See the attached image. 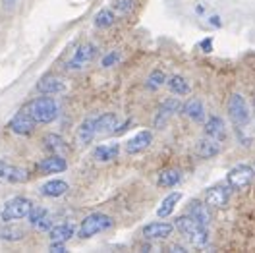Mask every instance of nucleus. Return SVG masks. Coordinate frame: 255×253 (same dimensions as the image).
Here are the masks:
<instances>
[{
	"instance_id": "obj_1",
	"label": "nucleus",
	"mask_w": 255,
	"mask_h": 253,
	"mask_svg": "<svg viewBox=\"0 0 255 253\" xmlns=\"http://www.w3.org/2000/svg\"><path fill=\"white\" fill-rule=\"evenodd\" d=\"M25 112L35 120V124H50L58 116V105L50 97H37L31 103H27Z\"/></svg>"
},
{
	"instance_id": "obj_2",
	"label": "nucleus",
	"mask_w": 255,
	"mask_h": 253,
	"mask_svg": "<svg viewBox=\"0 0 255 253\" xmlns=\"http://www.w3.org/2000/svg\"><path fill=\"white\" fill-rule=\"evenodd\" d=\"M174 226L184 234V236L188 238V240H190L191 246H195V248H203V246H207V242H209L207 226L195 222L190 215H186V217H178L174 222Z\"/></svg>"
},
{
	"instance_id": "obj_3",
	"label": "nucleus",
	"mask_w": 255,
	"mask_h": 253,
	"mask_svg": "<svg viewBox=\"0 0 255 253\" xmlns=\"http://www.w3.org/2000/svg\"><path fill=\"white\" fill-rule=\"evenodd\" d=\"M112 226V219L105 213H91L89 217H85L80 224V238L87 240V238H93L105 230H109Z\"/></svg>"
},
{
	"instance_id": "obj_4",
	"label": "nucleus",
	"mask_w": 255,
	"mask_h": 253,
	"mask_svg": "<svg viewBox=\"0 0 255 253\" xmlns=\"http://www.w3.org/2000/svg\"><path fill=\"white\" fill-rule=\"evenodd\" d=\"M33 203L27 199V197H12L8 199L4 205H2V211H0V217L4 222H12V221H19V219H25L31 211Z\"/></svg>"
},
{
	"instance_id": "obj_5",
	"label": "nucleus",
	"mask_w": 255,
	"mask_h": 253,
	"mask_svg": "<svg viewBox=\"0 0 255 253\" xmlns=\"http://www.w3.org/2000/svg\"><path fill=\"white\" fill-rule=\"evenodd\" d=\"M97 56V47L93 43H83L74 50V56L66 62V70L70 72H80L83 68H87L89 64L95 60Z\"/></svg>"
},
{
	"instance_id": "obj_6",
	"label": "nucleus",
	"mask_w": 255,
	"mask_h": 253,
	"mask_svg": "<svg viewBox=\"0 0 255 253\" xmlns=\"http://www.w3.org/2000/svg\"><path fill=\"white\" fill-rule=\"evenodd\" d=\"M226 109H228L230 120H232L236 126H246V124L250 122V109H248V103H246V99L242 95L234 93V95L228 99Z\"/></svg>"
},
{
	"instance_id": "obj_7",
	"label": "nucleus",
	"mask_w": 255,
	"mask_h": 253,
	"mask_svg": "<svg viewBox=\"0 0 255 253\" xmlns=\"http://www.w3.org/2000/svg\"><path fill=\"white\" fill-rule=\"evenodd\" d=\"M226 180H228V186H230V188H234V190H244V188H248V186L252 184V180H254V168H250L248 164H238V166H234V168L228 172Z\"/></svg>"
},
{
	"instance_id": "obj_8",
	"label": "nucleus",
	"mask_w": 255,
	"mask_h": 253,
	"mask_svg": "<svg viewBox=\"0 0 255 253\" xmlns=\"http://www.w3.org/2000/svg\"><path fill=\"white\" fill-rule=\"evenodd\" d=\"M29 180V172L21 166L0 160V182L2 184H23Z\"/></svg>"
},
{
	"instance_id": "obj_9",
	"label": "nucleus",
	"mask_w": 255,
	"mask_h": 253,
	"mask_svg": "<svg viewBox=\"0 0 255 253\" xmlns=\"http://www.w3.org/2000/svg\"><path fill=\"white\" fill-rule=\"evenodd\" d=\"M230 199V188L228 186H213L205 193V203L213 209H224Z\"/></svg>"
},
{
	"instance_id": "obj_10",
	"label": "nucleus",
	"mask_w": 255,
	"mask_h": 253,
	"mask_svg": "<svg viewBox=\"0 0 255 253\" xmlns=\"http://www.w3.org/2000/svg\"><path fill=\"white\" fill-rule=\"evenodd\" d=\"M174 224L170 222H151V224H145L141 234L145 240H166L174 232Z\"/></svg>"
},
{
	"instance_id": "obj_11",
	"label": "nucleus",
	"mask_w": 255,
	"mask_h": 253,
	"mask_svg": "<svg viewBox=\"0 0 255 253\" xmlns=\"http://www.w3.org/2000/svg\"><path fill=\"white\" fill-rule=\"evenodd\" d=\"M8 127H10L14 133H17V135H31L33 129H35V120H33L25 111H21V112H17L16 116L10 120Z\"/></svg>"
},
{
	"instance_id": "obj_12",
	"label": "nucleus",
	"mask_w": 255,
	"mask_h": 253,
	"mask_svg": "<svg viewBox=\"0 0 255 253\" xmlns=\"http://www.w3.org/2000/svg\"><path fill=\"white\" fill-rule=\"evenodd\" d=\"M182 109V105H180V101L178 99H166L162 105L159 107V111L155 114V127H162L166 126V122H168V118L178 112Z\"/></svg>"
},
{
	"instance_id": "obj_13",
	"label": "nucleus",
	"mask_w": 255,
	"mask_h": 253,
	"mask_svg": "<svg viewBox=\"0 0 255 253\" xmlns=\"http://www.w3.org/2000/svg\"><path fill=\"white\" fill-rule=\"evenodd\" d=\"M182 114L188 116L193 122H203L205 118V105L201 99H188L184 105H182Z\"/></svg>"
},
{
	"instance_id": "obj_14",
	"label": "nucleus",
	"mask_w": 255,
	"mask_h": 253,
	"mask_svg": "<svg viewBox=\"0 0 255 253\" xmlns=\"http://www.w3.org/2000/svg\"><path fill=\"white\" fill-rule=\"evenodd\" d=\"M151 141H153V133L151 131H139V133H135L133 137H129L126 141V151L129 155H137V153L145 151L151 145Z\"/></svg>"
},
{
	"instance_id": "obj_15",
	"label": "nucleus",
	"mask_w": 255,
	"mask_h": 253,
	"mask_svg": "<svg viewBox=\"0 0 255 253\" xmlns=\"http://www.w3.org/2000/svg\"><path fill=\"white\" fill-rule=\"evenodd\" d=\"M195 151L201 158H213L221 153V139H215V137H209L205 135L203 139H199L195 145Z\"/></svg>"
},
{
	"instance_id": "obj_16",
	"label": "nucleus",
	"mask_w": 255,
	"mask_h": 253,
	"mask_svg": "<svg viewBox=\"0 0 255 253\" xmlns=\"http://www.w3.org/2000/svg\"><path fill=\"white\" fill-rule=\"evenodd\" d=\"M97 135V116H87L78 127V143L87 145L95 139Z\"/></svg>"
},
{
	"instance_id": "obj_17",
	"label": "nucleus",
	"mask_w": 255,
	"mask_h": 253,
	"mask_svg": "<svg viewBox=\"0 0 255 253\" xmlns=\"http://www.w3.org/2000/svg\"><path fill=\"white\" fill-rule=\"evenodd\" d=\"M76 236V226L70 224V222H60V224H54L50 230H48V238L50 242H62L66 244L68 240Z\"/></svg>"
},
{
	"instance_id": "obj_18",
	"label": "nucleus",
	"mask_w": 255,
	"mask_h": 253,
	"mask_svg": "<svg viewBox=\"0 0 255 253\" xmlns=\"http://www.w3.org/2000/svg\"><path fill=\"white\" fill-rule=\"evenodd\" d=\"M37 91H41L43 95H58L66 91V83L60 78H54V76H47L37 83Z\"/></svg>"
},
{
	"instance_id": "obj_19",
	"label": "nucleus",
	"mask_w": 255,
	"mask_h": 253,
	"mask_svg": "<svg viewBox=\"0 0 255 253\" xmlns=\"http://www.w3.org/2000/svg\"><path fill=\"white\" fill-rule=\"evenodd\" d=\"M66 168H68V162L62 155H52V157H47L45 160L39 162V170L45 174H60Z\"/></svg>"
},
{
	"instance_id": "obj_20",
	"label": "nucleus",
	"mask_w": 255,
	"mask_h": 253,
	"mask_svg": "<svg viewBox=\"0 0 255 253\" xmlns=\"http://www.w3.org/2000/svg\"><path fill=\"white\" fill-rule=\"evenodd\" d=\"M68 190H70L68 182H64V180H48V182H45L39 188V193L45 195V197H52L54 199V197H62Z\"/></svg>"
},
{
	"instance_id": "obj_21",
	"label": "nucleus",
	"mask_w": 255,
	"mask_h": 253,
	"mask_svg": "<svg viewBox=\"0 0 255 253\" xmlns=\"http://www.w3.org/2000/svg\"><path fill=\"white\" fill-rule=\"evenodd\" d=\"M188 215L195 222L203 224V226H209L211 222V211H209L207 203H201V201H191L190 207H188Z\"/></svg>"
},
{
	"instance_id": "obj_22",
	"label": "nucleus",
	"mask_w": 255,
	"mask_h": 253,
	"mask_svg": "<svg viewBox=\"0 0 255 253\" xmlns=\"http://www.w3.org/2000/svg\"><path fill=\"white\" fill-rule=\"evenodd\" d=\"M120 153V145L118 143H105V145H99L93 151V158L99 162H111L118 157Z\"/></svg>"
},
{
	"instance_id": "obj_23",
	"label": "nucleus",
	"mask_w": 255,
	"mask_h": 253,
	"mask_svg": "<svg viewBox=\"0 0 255 253\" xmlns=\"http://www.w3.org/2000/svg\"><path fill=\"white\" fill-rule=\"evenodd\" d=\"M116 122H118V118H116V114H112V112H105V114L97 116V135L114 133Z\"/></svg>"
},
{
	"instance_id": "obj_24",
	"label": "nucleus",
	"mask_w": 255,
	"mask_h": 253,
	"mask_svg": "<svg viewBox=\"0 0 255 253\" xmlns=\"http://www.w3.org/2000/svg\"><path fill=\"white\" fill-rule=\"evenodd\" d=\"M180 199H182V193H178V191H172V193H168V195L162 199L160 207L157 209V215H159L160 219H166V217H170V215H172V211L176 209V205L180 203Z\"/></svg>"
},
{
	"instance_id": "obj_25",
	"label": "nucleus",
	"mask_w": 255,
	"mask_h": 253,
	"mask_svg": "<svg viewBox=\"0 0 255 253\" xmlns=\"http://www.w3.org/2000/svg\"><path fill=\"white\" fill-rule=\"evenodd\" d=\"M23 238H25V230L17 224L6 222L4 226H0V240L4 242H21Z\"/></svg>"
},
{
	"instance_id": "obj_26",
	"label": "nucleus",
	"mask_w": 255,
	"mask_h": 253,
	"mask_svg": "<svg viewBox=\"0 0 255 253\" xmlns=\"http://www.w3.org/2000/svg\"><path fill=\"white\" fill-rule=\"evenodd\" d=\"M224 133H226V127H224L223 118H219V116H211L207 122H205V135L215 137V139H223Z\"/></svg>"
},
{
	"instance_id": "obj_27",
	"label": "nucleus",
	"mask_w": 255,
	"mask_h": 253,
	"mask_svg": "<svg viewBox=\"0 0 255 253\" xmlns=\"http://www.w3.org/2000/svg\"><path fill=\"white\" fill-rule=\"evenodd\" d=\"M166 87H168L170 93H174L178 97L188 95L191 91L190 83L182 78V76H170V78H166Z\"/></svg>"
},
{
	"instance_id": "obj_28",
	"label": "nucleus",
	"mask_w": 255,
	"mask_h": 253,
	"mask_svg": "<svg viewBox=\"0 0 255 253\" xmlns=\"http://www.w3.org/2000/svg\"><path fill=\"white\" fill-rule=\"evenodd\" d=\"M43 143H45V149L52 151L54 155H62V153L68 151L66 141H64L60 135H56V133H47V135L43 137Z\"/></svg>"
},
{
	"instance_id": "obj_29",
	"label": "nucleus",
	"mask_w": 255,
	"mask_h": 253,
	"mask_svg": "<svg viewBox=\"0 0 255 253\" xmlns=\"http://www.w3.org/2000/svg\"><path fill=\"white\" fill-rule=\"evenodd\" d=\"M114 21H116V12H114L112 8H103V10H99L95 14V17H93V23H95V27H99V29L111 27Z\"/></svg>"
},
{
	"instance_id": "obj_30",
	"label": "nucleus",
	"mask_w": 255,
	"mask_h": 253,
	"mask_svg": "<svg viewBox=\"0 0 255 253\" xmlns=\"http://www.w3.org/2000/svg\"><path fill=\"white\" fill-rule=\"evenodd\" d=\"M180 178H182V172L178 168H166L159 174L157 182H159L160 188H174L176 184L180 182Z\"/></svg>"
},
{
	"instance_id": "obj_31",
	"label": "nucleus",
	"mask_w": 255,
	"mask_h": 253,
	"mask_svg": "<svg viewBox=\"0 0 255 253\" xmlns=\"http://www.w3.org/2000/svg\"><path fill=\"white\" fill-rule=\"evenodd\" d=\"M133 8H135V0H116L112 6L116 16H128L133 12Z\"/></svg>"
},
{
	"instance_id": "obj_32",
	"label": "nucleus",
	"mask_w": 255,
	"mask_h": 253,
	"mask_svg": "<svg viewBox=\"0 0 255 253\" xmlns=\"http://www.w3.org/2000/svg\"><path fill=\"white\" fill-rule=\"evenodd\" d=\"M162 85H166V76H164L160 70L151 72V76L147 78V87H149L151 91H155V89H159Z\"/></svg>"
},
{
	"instance_id": "obj_33",
	"label": "nucleus",
	"mask_w": 255,
	"mask_h": 253,
	"mask_svg": "<svg viewBox=\"0 0 255 253\" xmlns=\"http://www.w3.org/2000/svg\"><path fill=\"white\" fill-rule=\"evenodd\" d=\"M47 215H48V211L43 205H33L31 211H29V215H27V219H29V224H31V226H35V224H37L39 221H43Z\"/></svg>"
},
{
	"instance_id": "obj_34",
	"label": "nucleus",
	"mask_w": 255,
	"mask_h": 253,
	"mask_svg": "<svg viewBox=\"0 0 255 253\" xmlns=\"http://www.w3.org/2000/svg\"><path fill=\"white\" fill-rule=\"evenodd\" d=\"M120 58H122V54H120L118 50H111L109 54H105V56H103V60H101V66H103V68H112L114 64L120 62Z\"/></svg>"
},
{
	"instance_id": "obj_35",
	"label": "nucleus",
	"mask_w": 255,
	"mask_h": 253,
	"mask_svg": "<svg viewBox=\"0 0 255 253\" xmlns=\"http://www.w3.org/2000/svg\"><path fill=\"white\" fill-rule=\"evenodd\" d=\"M52 226H54V219H52V217H50V213H48L47 217H45L43 221L37 222L33 228H35V230H39V232H45V230H50Z\"/></svg>"
},
{
	"instance_id": "obj_36",
	"label": "nucleus",
	"mask_w": 255,
	"mask_h": 253,
	"mask_svg": "<svg viewBox=\"0 0 255 253\" xmlns=\"http://www.w3.org/2000/svg\"><path fill=\"white\" fill-rule=\"evenodd\" d=\"M48 252L50 253H66V246H64L62 242H50V248H48Z\"/></svg>"
},
{
	"instance_id": "obj_37",
	"label": "nucleus",
	"mask_w": 255,
	"mask_h": 253,
	"mask_svg": "<svg viewBox=\"0 0 255 253\" xmlns=\"http://www.w3.org/2000/svg\"><path fill=\"white\" fill-rule=\"evenodd\" d=\"M211 47H213V39H205V41L201 43V48H203V52H211Z\"/></svg>"
},
{
	"instance_id": "obj_38",
	"label": "nucleus",
	"mask_w": 255,
	"mask_h": 253,
	"mask_svg": "<svg viewBox=\"0 0 255 253\" xmlns=\"http://www.w3.org/2000/svg\"><path fill=\"white\" fill-rule=\"evenodd\" d=\"M2 4H4V8H6V10H10V8L16 4V0H2Z\"/></svg>"
},
{
	"instance_id": "obj_39",
	"label": "nucleus",
	"mask_w": 255,
	"mask_h": 253,
	"mask_svg": "<svg viewBox=\"0 0 255 253\" xmlns=\"http://www.w3.org/2000/svg\"><path fill=\"white\" fill-rule=\"evenodd\" d=\"M170 252H174V253H184L186 252V250H184V248H182V246H172V248H170Z\"/></svg>"
}]
</instances>
